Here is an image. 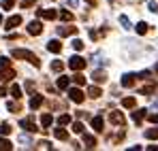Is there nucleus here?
<instances>
[{"instance_id":"nucleus-1","label":"nucleus","mask_w":158,"mask_h":151,"mask_svg":"<svg viewBox=\"0 0 158 151\" xmlns=\"http://www.w3.org/2000/svg\"><path fill=\"white\" fill-rule=\"evenodd\" d=\"M11 55L17 58V60H26V62H30V64H34V68L41 66V60H39L32 51H28V49H13V51H11Z\"/></svg>"},{"instance_id":"nucleus-2","label":"nucleus","mask_w":158,"mask_h":151,"mask_svg":"<svg viewBox=\"0 0 158 151\" xmlns=\"http://www.w3.org/2000/svg\"><path fill=\"white\" fill-rule=\"evenodd\" d=\"M69 68L75 70V73H77V70H83V68H85V60H83L81 55H73V58L69 60Z\"/></svg>"},{"instance_id":"nucleus-3","label":"nucleus","mask_w":158,"mask_h":151,"mask_svg":"<svg viewBox=\"0 0 158 151\" xmlns=\"http://www.w3.org/2000/svg\"><path fill=\"white\" fill-rule=\"evenodd\" d=\"M109 121H111L113 126H124V124H126V117L122 115V111H111V113H109Z\"/></svg>"},{"instance_id":"nucleus-4","label":"nucleus","mask_w":158,"mask_h":151,"mask_svg":"<svg viewBox=\"0 0 158 151\" xmlns=\"http://www.w3.org/2000/svg\"><path fill=\"white\" fill-rule=\"evenodd\" d=\"M69 98L73 102H77V104H81V102L85 100V96H83V92L79 87H69Z\"/></svg>"},{"instance_id":"nucleus-5","label":"nucleus","mask_w":158,"mask_h":151,"mask_svg":"<svg viewBox=\"0 0 158 151\" xmlns=\"http://www.w3.org/2000/svg\"><path fill=\"white\" fill-rule=\"evenodd\" d=\"M36 15H39V19H56L58 17V11L56 9H39Z\"/></svg>"},{"instance_id":"nucleus-6","label":"nucleus","mask_w":158,"mask_h":151,"mask_svg":"<svg viewBox=\"0 0 158 151\" xmlns=\"http://www.w3.org/2000/svg\"><path fill=\"white\" fill-rule=\"evenodd\" d=\"M28 32H30L32 36H39V34L43 32V24H41L39 19H32V22L28 24Z\"/></svg>"},{"instance_id":"nucleus-7","label":"nucleus","mask_w":158,"mask_h":151,"mask_svg":"<svg viewBox=\"0 0 158 151\" xmlns=\"http://www.w3.org/2000/svg\"><path fill=\"white\" fill-rule=\"evenodd\" d=\"M19 126L24 128L26 132H36V130H39V128H36V124H34V119H32V117H24V119L19 121Z\"/></svg>"},{"instance_id":"nucleus-8","label":"nucleus","mask_w":158,"mask_h":151,"mask_svg":"<svg viewBox=\"0 0 158 151\" xmlns=\"http://www.w3.org/2000/svg\"><path fill=\"white\" fill-rule=\"evenodd\" d=\"M19 24H22V17H19V15H11V17L4 22V28H6V30H13V28H17Z\"/></svg>"},{"instance_id":"nucleus-9","label":"nucleus","mask_w":158,"mask_h":151,"mask_svg":"<svg viewBox=\"0 0 158 151\" xmlns=\"http://www.w3.org/2000/svg\"><path fill=\"white\" fill-rule=\"evenodd\" d=\"M75 32H77L75 26H60V28H58V34H60V36H71V34H75Z\"/></svg>"},{"instance_id":"nucleus-10","label":"nucleus","mask_w":158,"mask_h":151,"mask_svg":"<svg viewBox=\"0 0 158 151\" xmlns=\"http://www.w3.org/2000/svg\"><path fill=\"white\" fill-rule=\"evenodd\" d=\"M103 126H105V121H103L101 115L92 117V128H94V132H103Z\"/></svg>"},{"instance_id":"nucleus-11","label":"nucleus","mask_w":158,"mask_h":151,"mask_svg":"<svg viewBox=\"0 0 158 151\" xmlns=\"http://www.w3.org/2000/svg\"><path fill=\"white\" fill-rule=\"evenodd\" d=\"M47 51H52V53H60V51H62V43L56 41V38L49 41V43H47Z\"/></svg>"},{"instance_id":"nucleus-12","label":"nucleus","mask_w":158,"mask_h":151,"mask_svg":"<svg viewBox=\"0 0 158 151\" xmlns=\"http://www.w3.org/2000/svg\"><path fill=\"white\" fill-rule=\"evenodd\" d=\"M135 81H137V75H132V73H128V75L122 77V85H124V87H132Z\"/></svg>"},{"instance_id":"nucleus-13","label":"nucleus","mask_w":158,"mask_h":151,"mask_svg":"<svg viewBox=\"0 0 158 151\" xmlns=\"http://www.w3.org/2000/svg\"><path fill=\"white\" fill-rule=\"evenodd\" d=\"M143 117H145V109H137V111H132V121H135L137 126L143 121Z\"/></svg>"},{"instance_id":"nucleus-14","label":"nucleus","mask_w":158,"mask_h":151,"mask_svg":"<svg viewBox=\"0 0 158 151\" xmlns=\"http://www.w3.org/2000/svg\"><path fill=\"white\" fill-rule=\"evenodd\" d=\"M83 145H85V149H94L96 147V138L92 134H83Z\"/></svg>"},{"instance_id":"nucleus-15","label":"nucleus","mask_w":158,"mask_h":151,"mask_svg":"<svg viewBox=\"0 0 158 151\" xmlns=\"http://www.w3.org/2000/svg\"><path fill=\"white\" fill-rule=\"evenodd\" d=\"M43 104V96L41 94H34L32 98H30V109H39Z\"/></svg>"},{"instance_id":"nucleus-16","label":"nucleus","mask_w":158,"mask_h":151,"mask_svg":"<svg viewBox=\"0 0 158 151\" xmlns=\"http://www.w3.org/2000/svg\"><path fill=\"white\" fill-rule=\"evenodd\" d=\"M53 136H56L58 141H66V138H69V132H66L64 128H56V130H53Z\"/></svg>"},{"instance_id":"nucleus-17","label":"nucleus","mask_w":158,"mask_h":151,"mask_svg":"<svg viewBox=\"0 0 158 151\" xmlns=\"http://www.w3.org/2000/svg\"><path fill=\"white\" fill-rule=\"evenodd\" d=\"M92 79H94L96 83H105V81H107L105 70H94V73H92Z\"/></svg>"},{"instance_id":"nucleus-18","label":"nucleus","mask_w":158,"mask_h":151,"mask_svg":"<svg viewBox=\"0 0 158 151\" xmlns=\"http://www.w3.org/2000/svg\"><path fill=\"white\" fill-rule=\"evenodd\" d=\"M154 89H156V83H148V85H143V87L139 89V94H143V96H150Z\"/></svg>"},{"instance_id":"nucleus-19","label":"nucleus","mask_w":158,"mask_h":151,"mask_svg":"<svg viewBox=\"0 0 158 151\" xmlns=\"http://www.w3.org/2000/svg\"><path fill=\"white\" fill-rule=\"evenodd\" d=\"M52 121H53V117L49 115V113L41 115V126H43V128H49V126H52Z\"/></svg>"},{"instance_id":"nucleus-20","label":"nucleus","mask_w":158,"mask_h":151,"mask_svg":"<svg viewBox=\"0 0 158 151\" xmlns=\"http://www.w3.org/2000/svg\"><path fill=\"white\" fill-rule=\"evenodd\" d=\"M101 94H103V92H101V87H96V85H92V87L88 89V96H90V98H101Z\"/></svg>"},{"instance_id":"nucleus-21","label":"nucleus","mask_w":158,"mask_h":151,"mask_svg":"<svg viewBox=\"0 0 158 151\" xmlns=\"http://www.w3.org/2000/svg\"><path fill=\"white\" fill-rule=\"evenodd\" d=\"M56 85H58V89H69V77H60Z\"/></svg>"},{"instance_id":"nucleus-22","label":"nucleus","mask_w":158,"mask_h":151,"mask_svg":"<svg viewBox=\"0 0 158 151\" xmlns=\"http://www.w3.org/2000/svg\"><path fill=\"white\" fill-rule=\"evenodd\" d=\"M9 68H11V60L0 55V73H2V70H9Z\"/></svg>"},{"instance_id":"nucleus-23","label":"nucleus","mask_w":158,"mask_h":151,"mask_svg":"<svg viewBox=\"0 0 158 151\" xmlns=\"http://www.w3.org/2000/svg\"><path fill=\"white\" fill-rule=\"evenodd\" d=\"M122 106H124V109H135V106H137V100H135V98H124V100H122Z\"/></svg>"},{"instance_id":"nucleus-24","label":"nucleus","mask_w":158,"mask_h":151,"mask_svg":"<svg viewBox=\"0 0 158 151\" xmlns=\"http://www.w3.org/2000/svg\"><path fill=\"white\" fill-rule=\"evenodd\" d=\"M145 138H150V141H156V138H158V128H150V130L145 132Z\"/></svg>"},{"instance_id":"nucleus-25","label":"nucleus","mask_w":158,"mask_h":151,"mask_svg":"<svg viewBox=\"0 0 158 151\" xmlns=\"http://www.w3.org/2000/svg\"><path fill=\"white\" fill-rule=\"evenodd\" d=\"M11 96L19 100V98L24 96V94H22V87H19V85H13V87H11Z\"/></svg>"},{"instance_id":"nucleus-26","label":"nucleus","mask_w":158,"mask_h":151,"mask_svg":"<svg viewBox=\"0 0 158 151\" xmlns=\"http://www.w3.org/2000/svg\"><path fill=\"white\" fill-rule=\"evenodd\" d=\"M62 68H64V64H62L60 60H53L52 62V70L53 73H62Z\"/></svg>"},{"instance_id":"nucleus-27","label":"nucleus","mask_w":158,"mask_h":151,"mask_svg":"<svg viewBox=\"0 0 158 151\" xmlns=\"http://www.w3.org/2000/svg\"><path fill=\"white\" fill-rule=\"evenodd\" d=\"M0 149H2V151H11V149H13L11 141H6V138H0Z\"/></svg>"},{"instance_id":"nucleus-28","label":"nucleus","mask_w":158,"mask_h":151,"mask_svg":"<svg viewBox=\"0 0 158 151\" xmlns=\"http://www.w3.org/2000/svg\"><path fill=\"white\" fill-rule=\"evenodd\" d=\"M60 19L62 22H73V13L71 11H60Z\"/></svg>"},{"instance_id":"nucleus-29","label":"nucleus","mask_w":158,"mask_h":151,"mask_svg":"<svg viewBox=\"0 0 158 151\" xmlns=\"http://www.w3.org/2000/svg\"><path fill=\"white\" fill-rule=\"evenodd\" d=\"M58 124H60V126L71 124V115H66V113H64V115H60V117H58Z\"/></svg>"},{"instance_id":"nucleus-30","label":"nucleus","mask_w":158,"mask_h":151,"mask_svg":"<svg viewBox=\"0 0 158 151\" xmlns=\"http://www.w3.org/2000/svg\"><path fill=\"white\" fill-rule=\"evenodd\" d=\"M120 24H122V28H126V30H131V19H128L126 15H120Z\"/></svg>"},{"instance_id":"nucleus-31","label":"nucleus","mask_w":158,"mask_h":151,"mask_svg":"<svg viewBox=\"0 0 158 151\" xmlns=\"http://www.w3.org/2000/svg\"><path fill=\"white\" fill-rule=\"evenodd\" d=\"M145 32H148V24L145 22H139L137 24V34H145Z\"/></svg>"},{"instance_id":"nucleus-32","label":"nucleus","mask_w":158,"mask_h":151,"mask_svg":"<svg viewBox=\"0 0 158 151\" xmlns=\"http://www.w3.org/2000/svg\"><path fill=\"white\" fill-rule=\"evenodd\" d=\"M13 77H15V73H13V68H9V70H2V79H4V81H11Z\"/></svg>"},{"instance_id":"nucleus-33","label":"nucleus","mask_w":158,"mask_h":151,"mask_svg":"<svg viewBox=\"0 0 158 151\" xmlns=\"http://www.w3.org/2000/svg\"><path fill=\"white\" fill-rule=\"evenodd\" d=\"M73 81H75L77 85H85V77H83V75H79V70H77V75L73 77Z\"/></svg>"},{"instance_id":"nucleus-34","label":"nucleus","mask_w":158,"mask_h":151,"mask_svg":"<svg viewBox=\"0 0 158 151\" xmlns=\"http://www.w3.org/2000/svg\"><path fill=\"white\" fill-rule=\"evenodd\" d=\"M73 132H75V134H83V124H81V121H75V124H73Z\"/></svg>"},{"instance_id":"nucleus-35","label":"nucleus","mask_w":158,"mask_h":151,"mask_svg":"<svg viewBox=\"0 0 158 151\" xmlns=\"http://www.w3.org/2000/svg\"><path fill=\"white\" fill-rule=\"evenodd\" d=\"M0 134H2V136L11 134V126H9V124H0Z\"/></svg>"},{"instance_id":"nucleus-36","label":"nucleus","mask_w":158,"mask_h":151,"mask_svg":"<svg viewBox=\"0 0 158 151\" xmlns=\"http://www.w3.org/2000/svg\"><path fill=\"white\" fill-rule=\"evenodd\" d=\"M6 109H9L11 113H17V111H19V102H9V104H6Z\"/></svg>"},{"instance_id":"nucleus-37","label":"nucleus","mask_w":158,"mask_h":151,"mask_svg":"<svg viewBox=\"0 0 158 151\" xmlns=\"http://www.w3.org/2000/svg\"><path fill=\"white\" fill-rule=\"evenodd\" d=\"M73 49H75V51H81V49H83V41L75 38V41H73Z\"/></svg>"},{"instance_id":"nucleus-38","label":"nucleus","mask_w":158,"mask_h":151,"mask_svg":"<svg viewBox=\"0 0 158 151\" xmlns=\"http://www.w3.org/2000/svg\"><path fill=\"white\" fill-rule=\"evenodd\" d=\"M19 143H22V145H26V147H32V141H30L28 136H19Z\"/></svg>"},{"instance_id":"nucleus-39","label":"nucleus","mask_w":158,"mask_h":151,"mask_svg":"<svg viewBox=\"0 0 158 151\" xmlns=\"http://www.w3.org/2000/svg\"><path fill=\"white\" fill-rule=\"evenodd\" d=\"M19 4H22V9H28V6L34 4V0H19Z\"/></svg>"},{"instance_id":"nucleus-40","label":"nucleus","mask_w":158,"mask_h":151,"mask_svg":"<svg viewBox=\"0 0 158 151\" xmlns=\"http://www.w3.org/2000/svg\"><path fill=\"white\" fill-rule=\"evenodd\" d=\"M36 147H39V149H52V145H49L47 141H41V143H39Z\"/></svg>"},{"instance_id":"nucleus-41","label":"nucleus","mask_w":158,"mask_h":151,"mask_svg":"<svg viewBox=\"0 0 158 151\" xmlns=\"http://www.w3.org/2000/svg\"><path fill=\"white\" fill-rule=\"evenodd\" d=\"M148 119H150L152 124H158V113H150V115H148Z\"/></svg>"},{"instance_id":"nucleus-42","label":"nucleus","mask_w":158,"mask_h":151,"mask_svg":"<svg viewBox=\"0 0 158 151\" xmlns=\"http://www.w3.org/2000/svg\"><path fill=\"white\" fill-rule=\"evenodd\" d=\"M137 79H150V70H141V73L137 75Z\"/></svg>"},{"instance_id":"nucleus-43","label":"nucleus","mask_w":158,"mask_h":151,"mask_svg":"<svg viewBox=\"0 0 158 151\" xmlns=\"http://www.w3.org/2000/svg\"><path fill=\"white\" fill-rule=\"evenodd\" d=\"M2 9H13V0H2Z\"/></svg>"},{"instance_id":"nucleus-44","label":"nucleus","mask_w":158,"mask_h":151,"mask_svg":"<svg viewBox=\"0 0 158 151\" xmlns=\"http://www.w3.org/2000/svg\"><path fill=\"white\" fill-rule=\"evenodd\" d=\"M148 9H150L152 13H156V11H158V4H156V2H150V4H148Z\"/></svg>"},{"instance_id":"nucleus-45","label":"nucleus","mask_w":158,"mask_h":151,"mask_svg":"<svg viewBox=\"0 0 158 151\" xmlns=\"http://www.w3.org/2000/svg\"><path fill=\"white\" fill-rule=\"evenodd\" d=\"M26 89L28 92H34V83L32 81H26Z\"/></svg>"},{"instance_id":"nucleus-46","label":"nucleus","mask_w":158,"mask_h":151,"mask_svg":"<svg viewBox=\"0 0 158 151\" xmlns=\"http://www.w3.org/2000/svg\"><path fill=\"white\" fill-rule=\"evenodd\" d=\"M2 96H6V89H4V87L0 85V98H2Z\"/></svg>"},{"instance_id":"nucleus-47","label":"nucleus","mask_w":158,"mask_h":151,"mask_svg":"<svg viewBox=\"0 0 158 151\" xmlns=\"http://www.w3.org/2000/svg\"><path fill=\"white\" fill-rule=\"evenodd\" d=\"M69 4H71V6H77V4H79V0H69Z\"/></svg>"},{"instance_id":"nucleus-48","label":"nucleus","mask_w":158,"mask_h":151,"mask_svg":"<svg viewBox=\"0 0 158 151\" xmlns=\"http://www.w3.org/2000/svg\"><path fill=\"white\" fill-rule=\"evenodd\" d=\"M88 4H92V6H96V0H85Z\"/></svg>"},{"instance_id":"nucleus-49","label":"nucleus","mask_w":158,"mask_h":151,"mask_svg":"<svg viewBox=\"0 0 158 151\" xmlns=\"http://www.w3.org/2000/svg\"><path fill=\"white\" fill-rule=\"evenodd\" d=\"M154 70H156V73H158V64H156V66H154Z\"/></svg>"},{"instance_id":"nucleus-50","label":"nucleus","mask_w":158,"mask_h":151,"mask_svg":"<svg viewBox=\"0 0 158 151\" xmlns=\"http://www.w3.org/2000/svg\"><path fill=\"white\" fill-rule=\"evenodd\" d=\"M0 26H2V15H0Z\"/></svg>"},{"instance_id":"nucleus-51","label":"nucleus","mask_w":158,"mask_h":151,"mask_svg":"<svg viewBox=\"0 0 158 151\" xmlns=\"http://www.w3.org/2000/svg\"><path fill=\"white\" fill-rule=\"evenodd\" d=\"M0 77H2V73H0Z\"/></svg>"}]
</instances>
